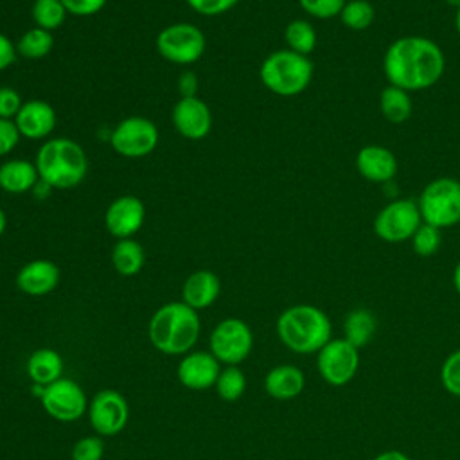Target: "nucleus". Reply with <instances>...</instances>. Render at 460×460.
Segmentation results:
<instances>
[{
  "instance_id": "obj_6",
  "label": "nucleus",
  "mask_w": 460,
  "mask_h": 460,
  "mask_svg": "<svg viewBox=\"0 0 460 460\" xmlns=\"http://www.w3.org/2000/svg\"><path fill=\"white\" fill-rule=\"evenodd\" d=\"M422 223L440 230L460 223V180L440 176L431 180L417 199Z\"/></svg>"
},
{
  "instance_id": "obj_29",
  "label": "nucleus",
  "mask_w": 460,
  "mask_h": 460,
  "mask_svg": "<svg viewBox=\"0 0 460 460\" xmlns=\"http://www.w3.org/2000/svg\"><path fill=\"white\" fill-rule=\"evenodd\" d=\"M66 14L68 13L61 0H34L32 9H31L34 27L45 29L49 32L61 27Z\"/></svg>"
},
{
  "instance_id": "obj_7",
  "label": "nucleus",
  "mask_w": 460,
  "mask_h": 460,
  "mask_svg": "<svg viewBox=\"0 0 460 460\" xmlns=\"http://www.w3.org/2000/svg\"><path fill=\"white\" fill-rule=\"evenodd\" d=\"M207 49L205 34L199 27L187 22H178L164 27L156 36L158 54L174 65L196 63Z\"/></svg>"
},
{
  "instance_id": "obj_37",
  "label": "nucleus",
  "mask_w": 460,
  "mask_h": 460,
  "mask_svg": "<svg viewBox=\"0 0 460 460\" xmlns=\"http://www.w3.org/2000/svg\"><path fill=\"white\" fill-rule=\"evenodd\" d=\"M187 5L203 16H217L230 11L237 0H185Z\"/></svg>"
},
{
  "instance_id": "obj_5",
  "label": "nucleus",
  "mask_w": 460,
  "mask_h": 460,
  "mask_svg": "<svg viewBox=\"0 0 460 460\" xmlns=\"http://www.w3.org/2000/svg\"><path fill=\"white\" fill-rule=\"evenodd\" d=\"M259 77L270 92L280 97H295L309 86L313 63L309 56L296 54L289 49L273 50L261 63Z\"/></svg>"
},
{
  "instance_id": "obj_30",
  "label": "nucleus",
  "mask_w": 460,
  "mask_h": 460,
  "mask_svg": "<svg viewBox=\"0 0 460 460\" xmlns=\"http://www.w3.org/2000/svg\"><path fill=\"white\" fill-rule=\"evenodd\" d=\"M376 9L368 0H347L340 13L341 23L350 31H365L374 23Z\"/></svg>"
},
{
  "instance_id": "obj_26",
  "label": "nucleus",
  "mask_w": 460,
  "mask_h": 460,
  "mask_svg": "<svg viewBox=\"0 0 460 460\" xmlns=\"http://www.w3.org/2000/svg\"><path fill=\"white\" fill-rule=\"evenodd\" d=\"M144 262L146 253L138 241H135L133 237L117 239L111 248V264L119 275L133 277L142 270Z\"/></svg>"
},
{
  "instance_id": "obj_38",
  "label": "nucleus",
  "mask_w": 460,
  "mask_h": 460,
  "mask_svg": "<svg viewBox=\"0 0 460 460\" xmlns=\"http://www.w3.org/2000/svg\"><path fill=\"white\" fill-rule=\"evenodd\" d=\"M22 135L11 119H0V156L9 155L20 142Z\"/></svg>"
},
{
  "instance_id": "obj_3",
  "label": "nucleus",
  "mask_w": 460,
  "mask_h": 460,
  "mask_svg": "<svg viewBox=\"0 0 460 460\" xmlns=\"http://www.w3.org/2000/svg\"><path fill=\"white\" fill-rule=\"evenodd\" d=\"M40 181L50 189H72L88 172L84 149L72 138L56 137L45 140L34 158Z\"/></svg>"
},
{
  "instance_id": "obj_25",
  "label": "nucleus",
  "mask_w": 460,
  "mask_h": 460,
  "mask_svg": "<svg viewBox=\"0 0 460 460\" xmlns=\"http://www.w3.org/2000/svg\"><path fill=\"white\" fill-rule=\"evenodd\" d=\"M379 110L385 120L392 124L406 122L413 111V101L410 92L394 84H386L379 93Z\"/></svg>"
},
{
  "instance_id": "obj_45",
  "label": "nucleus",
  "mask_w": 460,
  "mask_h": 460,
  "mask_svg": "<svg viewBox=\"0 0 460 460\" xmlns=\"http://www.w3.org/2000/svg\"><path fill=\"white\" fill-rule=\"evenodd\" d=\"M455 29H456V32L460 36V7L455 9Z\"/></svg>"
},
{
  "instance_id": "obj_4",
  "label": "nucleus",
  "mask_w": 460,
  "mask_h": 460,
  "mask_svg": "<svg viewBox=\"0 0 460 460\" xmlns=\"http://www.w3.org/2000/svg\"><path fill=\"white\" fill-rule=\"evenodd\" d=\"M329 316L316 305L295 304L277 318L279 340L296 354H316L331 340Z\"/></svg>"
},
{
  "instance_id": "obj_16",
  "label": "nucleus",
  "mask_w": 460,
  "mask_h": 460,
  "mask_svg": "<svg viewBox=\"0 0 460 460\" xmlns=\"http://www.w3.org/2000/svg\"><path fill=\"white\" fill-rule=\"evenodd\" d=\"M219 372L221 363L212 356V352L205 350L185 354L178 365V379L190 390H207L214 386Z\"/></svg>"
},
{
  "instance_id": "obj_34",
  "label": "nucleus",
  "mask_w": 460,
  "mask_h": 460,
  "mask_svg": "<svg viewBox=\"0 0 460 460\" xmlns=\"http://www.w3.org/2000/svg\"><path fill=\"white\" fill-rule=\"evenodd\" d=\"M298 4L302 11L307 13L309 16L327 20V18L340 16L347 0H298Z\"/></svg>"
},
{
  "instance_id": "obj_46",
  "label": "nucleus",
  "mask_w": 460,
  "mask_h": 460,
  "mask_svg": "<svg viewBox=\"0 0 460 460\" xmlns=\"http://www.w3.org/2000/svg\"><path fill=\"white\" fill-rule=\"evenodd\" d=\"M447 5H451V7H460V0H444Z\"/></svg>"
},
{
  "instance_id": "obj_10",
  "label": "nucleus",
  "mask_w": 460,
  "mask_h": 460,
  "mask_svg": "<svg viewBox=\"0 0 460 460\" xmlns=\"http://www.w3.org/2000/svg\"><path fill=\"white\" fill-rule=\"evenodd\" d=\"M252 347V329L241 318H225L210 332V352L226 367L243 363L250 356Z\"/></svg>"
},
{
  "instance_id": "obj_9",
  "label": "nucleus",
  "mask_w": 460,
  "mask_h": 460,
  "mask_svg": "<svg viewBox=\"0 0 460 460\" xmlns=\"http://www.w3.org/2000/svg\"><path fill=\"white\" fill-rule=\"evenodd\" d=\"M156 124L140 115L122 119L110 135V144L113 151L126 158H142L155 151L158 144Z\"/></svg>"
},
{
  "instance_id": "obj_42",
  "label": "nucleus",
  "mask_w": 460,
  "mask_h": 460,
  "mask_svg": "<svg viewBox=\"0 0 460 460\" xmlns=\"http://www.w3.org/2000/svg\"><path fill=\"white\" fill-rule=\"evenodd\" d=\"M372 460H410V456H408V455H404L402 451L388 449V451L379 453V455H377V456H374Z\"/></svg>"
},
{
  "instance_id": "obj_21",
  "label": "nucleus",
  "mask_w": 460,
  "mask_h": 460,
  "mask_svg": "<svg viewBox=\"0 0 460 460\" xmlns=\"http://www.w3.org/2000/svg\"><path fill=\"white\" fill-rule=\"evenodd\" d=\"M305 386L304 372L295 365H277L264 377V390L277 401H289L302 394Z\"/></svg>"
},
{
  "instance_id": "obj_17",
  "label": "nucleus",
  "mask_w": 460,
  "mask_h": 460,
  "mask_svg": "<svg viewBox=\"0 0 460 460\" xmlns=\"http://www.w3.org/2000/svg\"><path fill=\"white\" fill-rule=\"evenodd\" d=\"M14 124L23 138L43 140L56 128V111L47 101L31 99L22 104Z\"/></svg>"
},
{
  "instance_id": "obj_23",
  "label": "nucleus",
  "mask_w": 460,
  "mask_h": 460,
  "mask_svg": "<svg viewBox=\"0 0 460 460\" xmlns=\"http://www.w3.org/2000/svg\"><path fill=\"white\" fill-rule=\"evenodd\" d=\"M63 358L49 347L36 349L27 359V376L34 385L47 386L63 377Z\"/></svg>"
},
{
  "instance_id": "obj_40",
  "label": "nucleus",
  "mask_w": 460,
  "mask_h": 460,
  "mask_svg": "<svg viewBox=\"0 0 460 460\" xmlns=\"http://www.w3.org/2000/svg\"><path fill=\"white\" fill-rule=\"evenodd\" d=\"M16 45L5 34L0 32V72L9 68L16 61Z\"/></svg>"
},
{
  "instance_id": "obj_35",
  "label": "nucleus",
  "mask_w": 460,
  "mask_h": 460,
  "mask_svg": "<svg viewBox=\"0 0 460 460\" xmlns=\"http://www.w3.org/2000/svg\"><path fill=\"white\" fill-rule=\"evenodd\" d=\"M104 442L101 437L90 435L79 438L72 447V460H102Z\"/></svg>"
},
{
  "instance_id": "obj_22",
  "label": "nucleus",
  "mask_w": 460,
  "mask_h": 460,
  "mask_svg": "<svg viewBox=\"0 0 460 460\" xmlns=\"http://www.w3.org/2000/svg\"><path fill=\"white\" fill-rule=\"evenodd\" d=\"M40 181L34 162L13 158L0 164V189L9 194H23Z\"/></svg>"
},
{
  "instance_id": "obj_11",
  "label": "nucleus",
  "mask_w": 460,
  "mask_h": 460,
  "mask_svg": "<svg viewBox=\"0 0 460 460\" xmlns=\"http://www.w3.org/2000/svg\"><path fill=\"white\" fill-rule=\"evenodd\" d=\"M316 368L327 385L343 386L358 374L359 350L343 338H331L316 352Z\"/></svg>"
},
{
  "instance_id": "obj_12",
  "label": "nucleus",
  "mask_w": 460,
  "mask_h": 460,
  "mask_svg": "<svg viewBox=\"0 0 460 460\" xmlns=\"http://www.w3.org/2000/svg\"><path fill=\"white\" fill-rule=\"evenodd\" d=\"M40 401L47 415L59 422H74L88 411V399L83 388L68 377H59L47 385Z\"/></svg>"
},
{
  "instance_id": "obj_20",
  "label": "nucleus",
  "mask_w": 460,
  "mask_h": 460,
  "mask_svg": "<svg viewBox=\"0 0 460 460\" xmlns=\"http://www.w3.org/2000/svg\"><path fill=\"white\" fill-rule=\"evenodd\" d=\"M221 293V280L210 270H198L190 273L181 288V302L199 311L212 305Z\"/></svg>"
},
{
  "instance_id": "obj_2",
  "label": "nucleus",
  "mask_w": 460,
  "mask_h": 460,
  "mask_svg": "<svg viewBox=\"0 0 460 460\" xmlns=\"http://www.w3.org/2000/svg\"><path fill=\"white\" fill-rule=\"evenodd\" d=\"M198 311L185 302H167L158 307L147 325L151 345L169 356L189 352L199 338Z\"/></svg>"
},
{
  "instance_id": "obj_32",
  "label": "nucleus",
  "mask_w": 460,
  "mask_h": 460,
  "mask_svg": "<svg viewBox=\"0 0 460 460\" xmlns=\"http://www.w3.org/2000/svg\"><path fill=\"white\" fill-rule=\"evenodd\" d=\"M411 248L419 257H431L438 252L440 244H442V230L428 225V223H420V226L415 230V234L411 235Z\"/></svg>"
},
{
  "instance_id": "obj_1",
  "label": "nucleus",
  "mask_w": 460,
  "mask_h": 460,
  "mask_svg": "<svg viewBox=\"0 0 460 460\" xmlns=\"http://www.w3.org/2000/svg\"><path fill=\"white\" fill-rule=\"evenodd\" d=\"M446 70L442 49L426 36H401L383 56V72L388 84L406 92L426 90L438 83Z\"/></svg>"
},
{
  "instance_id": "obj_14",
  "label": "nucleus",
  "mask_w": 460,
  "mask_h": 460,
  "mask_svg": "<svg viewBox=\"0 0 460 460\" xmlns=\"http://www.w3.org/2000/svg\"><path fill=\"white\" fill-rule=\"evenodd\" d=\"M174 129L189 140H201L210 133L212 113L208 104L198 95L180 97L171 111Z\"/></svg>"
},
{
  "instance_id": "obj_19",
  "label": "nucleus",
  "mask_w": 460,
  "mask_h": 460,
  "mask_svg": "<svg viewBox=\"0 0 460 460\" xmlns=\"http://www.w3.org/2000/svg\"><path fill=\"white\" fill-rule=\"evenodd\" d=\"M356 169L372 183H390L397 174V158L388 147L368 144L358 151Z\"/></svg>"
},
{
  "instance_id": "obj_8",
  "label": "nucleus",
  "mask_w": 460,
  "mask_h": 460,
  "mask_svg": "<svg viewBox=\"0 0 460 460\" xmlns=\"http://www.w3.org/2000/svg\"><path fill=\"white\" fill-rule=\"evenodd\" d=\"M420 223L422 217L417 201L410 198H397L386 203L377 212L372 226L381 241L397 244L402 241H410Z\"/></svg>"
},
{
  "instance_id": "obj_18",
  "label": "nucleus",
  "mask_w": 460,
  "mask_h": 460,
  "mask_svg": "<svg viewBox=\"0 0 460 460\" xmlns=\"http://www.w3.org/2000/svg\"><path fill=\"white\" fill-rule=\"evenodd\" d=\"M61 271L49 259H34L23 264L16 273V288L29 296H43L56 289Z\"/></svg>"
},
{
  "instance_id": "obj_36",
  "label": "nucleus",
  "mask_w": 460,
  "mask_h": 460,
  "mask_svg": "<svg viewBox=\"0 0 460 460\" xmlns=\"http://www.w3.org/2000/svg\"><path fill=\"white\" fill-rule=\"evenodd\" d=\"M22 104L23 101L18 90H14L13 86H0V119L14 120Z\"/></svg>"
},
{
  "instance_id": "obj_44",
  "label": "nucleus",
  "mask_w": 460,
  "mask_h": 460,
  "mask_svg": "<svg viewBox=\"0 0 460 460\" xmlns=\"http://www.w3.org/2000/svg\"><path fill=\"white\" fill-rule=\"evenodd\" d=\"M5 226H7V216H5V212L0 208V237H2V234L5 232Z\"/></svg>"
},
{
  "instance_id": "obj_31",
  "label": "nucleus",
  "mask_w": 460,
  "mask_h": 460,
  "mask_svg": "<svg viewBox=\"0 0 460 460\" xmlns=\"http://www.w3.org/2000/svg\"><path fill=\"white\" fill-rule=\"evenodd\" d=\"M214 386H216L217 395L223 401L234 402V401L241 399V395L244 394V390H246V377H244L243 370L237 365H228L226 368H221Z\"/></svg>"
},
{
  "instance_id": "obj_39",
  "label": "nucleus",
  "mask_w": 460,
  "mask_h": 460,
  "mask_svg": "<svg viewBox=\"0 0 460 460\" xmlns=\"http://www.w3.org/2000/svg\"><path fill=\"white\" fill-rule=\"evenodd\" d=\"M66 13L74 16H92L99 13L108 0H61Z\"/></svg>"
},
{
  "instance_id": "obj_15",
  "label": "nucleus",
  "mask_w": 460,
  "mask_h": 460,
  "mask_svg": "<svg viewBox=\"0 0 460 460\" xmlns=\"http://www.w3.org/2000/svg\"><path fill=\"white\" fill-rule=\"evenodd\" d=\"M146 207L140 198L124 194L115 198L104 212V226L115 239L133 237L144 225Z\"/></svg>"
},
{
  "instance_id": "obj_27",
  "label": "nucleus",
  "mask_w": 460,
  "mask_h": 460,
  "mask_svg": "<svg viewBox=\"0 0 460 460\" xmlns=\"http://www.w3.org/2000/svg\"><path fill=\"white\" fill-rule=\"evenodd\" d=\"M284 40L289 50L302 54V56H309L316 43H318V36H316V29L311 22L307 20H291L286 29H284Z\"/></svg>"
},
{
  "instance_id": "obj_41",
  "label": "nucleus",
  "mask_w": 460,
  "mask_h": 460,
  "mask_svg": "<svg viewBox=\"0 0 460 460\" xmlns=\"http://www.w3.org/2000/svg\"><path fill=\"white\" fill-rule=\"evenodd\" d=\"M178 90L181 93V97H192L198 92V77L194 72L185 70L181 72V75L178 77Z\"/></svg>"
},
{
  "instance_id": "obj_24",
  "label": "nucleus",
  "mask_w": 460,
  "mask_h": 460,
  "mask_svg": "<svg viewBox=\"0 0 460 460\" xmlns=\"http://www.w3.org/2000/svg\"><path fill=\"white\" fill-rule=\"evenodd\" d=\"M377 331V318L367 307H356L347 313L343 320V340L361 350L367 347Z\"/></svg>"
},
{
  "instance_id": "obj_28",
  "label": "nucleus",
  "mask_w": 460,
  "mask_h": 460,
  "mask_svg": "<svg viewBox=\"0 0 460 460\" xmlns=\"http://www.w3.org/2000/svg\"><path fill=\"white\" fill-rule=\"evenodd\" d=\"M54 47V38L52 32L32 27L22 34V38L16 41V52L22 58L27 59H41L45 58Z\"/></svg>"
},
{
  "instance_id": "obj_13",
  "label": "nucleus",
  "mask_w": 460,
  "mask_h": 460,
  "mask_svg": "<svg viewBox=\"0 0 460 460\" xmlns=\"http://www.w3.org/2000/svg\"><path fill=\"white\" fill-rule=\"evenodd\" d=\"M88 419L92 428L102 437H113L120 433L129 419V406L126 397L113 390H99L88 402Z\"/></svg>"
},
{
  "instance_id": "obj_33",
  "label": "nucleus",
  "mask_w": 460,
  "mask_h": 460,
  "mask_svg": "<svg viewBox=\"0 0 460 460\" xmlns=\"http://www.w3.org/2000/svg\"><path fill=\"white\" fill-rule=\"evenodd\" d=\"M440 383L447 394L460 397V349L453 350L444 359L440 367Z\"/></svg>"
},
{
  "instance_id": "obj_43",
  "label": "nucleus",
  "mask_w": 460,
  "mask_h": 460,
  "mask_svg": "<svg viewBox=\"0 0 460 460\" xmlns=\"http://www.w3.org/2000/svg\"><path fill=\"white\" fill-rule=\"evenodd\" d=\"M453 288L460 295V261L455 264V270H453Z\"/></svg>"
}]
</instances>
